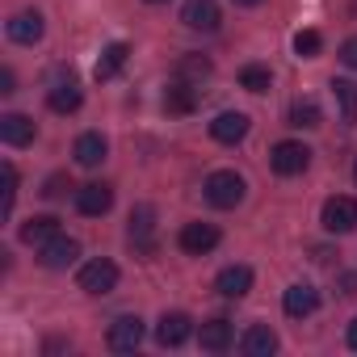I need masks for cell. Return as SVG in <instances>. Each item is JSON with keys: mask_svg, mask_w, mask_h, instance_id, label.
I'll return each instance as SVG.
<instances>
[{"mask_svg": "<svg viewBox=\"0 0 357 357\" xmlns=\"http://www.w3.org/2000/svg\"><path fill=\"white\" fill-rule=\"evenodd\" d=\"M143 344V319L139 315H118L109 324V349L114 353H135Z\"/></svg>", "mask_w": 357, "mask_h": 357, "instance_id": "cell-8", "label": "cell"}, {"mask_svg": "<svg viewBox=\"0 0 357 357\" xmlns=\"http://www.w3.org/2000/svg\"><path fill=\"white\" fill-rule=\"evenodd\" d=\"M319 47H324L319 30H298V34H294V55H298V59H315Z\"/></svg>", "mask_w": 357, "mask_h": 357, "instance_id": "cell-28", "label": "cell"}, {"mask_svg": "<svg viewBox=\"0 0 357 357\" xmlns=\"http://www.w3.org/2000/svg\"><path fill=\"white\" fill-rule=\"evenodd\" d=\"M290 126H298V130H311V126H319V105H315L311 97L294 101V105H290Z\"/></svg>", "mask_w": 357, "mask_h": 357, "instance_id": "cell-25", "label": "cell"}, {"mask_svg": "<svg viewBox=\"0 0 357 357\" xmlns=\"http://www.w3.org/2000/svg\"><path fill=\"white\" fill-rule=\"evenodd\" d=\"M206 76H211V59L202 55H185L176 63V80H206Z\"/></svg>", "mask_w": 357, "mask_h": 357, "instance_id": "cell-27", "label": "cell"}, {"mask_svg": "<svg viewBox=\"0 0 357 357\" xmlns=\"http://www.w3.org/2000/svg\"><path fill=\"white\" fill-rule=\"evenodd\" d=\"M190 332H194V324H190L185 311H164L160 324H155V340H160L164 349H181V344L190 340Z\"/></svg>", "mask_w": 357, "mask_h": 357, "instance_id": "cell-6", "label": "cell"}, {"mask_svg": "<svg viewBox=\"0 0 357 357\" xmlns=\"http://www.w3.org/2000/svg\"><path fill=\"white\" fill-rule=\"evenodd\" d=\"M319 223H324V231H332V236H344V231H353L357 227V202L353 198H328L324 202V215H319Z\"/></svg>", "mask_w": 357, "mask_h": 357, "instance_id": "cell-4", "label": "cell"}, {"mask_svg": "<svg viewBox=\"0 0 357 357\" xmlns=\"http://www.w3.org/2000/svg\"><path fill=\"white\" fill-rule=\"evenodd\" d=\"M126 236H130V244H135L139 252H151V248H155V206L139 202V206L130 211V227H126Z\"/></svg>", "mask_w": 357, "mask_h": 357, "instance_id": "cell-5", "label": "cell"}, {"mask_svg": "<svg viewBox=\"0 0 357 357\" xmlns=\"http://www.w3.org/2000/svg\"><path fill=\"white\" fill-rule=\"evenodd\" d=\"M176 244H181V252H190V257H206L219 244V227L215 223H185Z\"/></svg>", "mask_w": 357, "mask_h": 357, "instance_id": "cell-9", "label": "cell"}, {"mask_svg": "<svg viewBox=\"0 0 357 357\" xmlns=\"http://www.w3.org/2000/svg\"><path fill=\"white\" fill-rule=\"evenodd\" d=\"M240 349H244L248 357H269V353L278 349V332H273L269 324H252V328L244 332V340H240Z\"/></svg>", "mask_w": 357, "mask_h": 357, "instance_id": "cell-18", "label": "cell"}, {"mask_svg": "<svg viewBox=\"0 0 357 357\" xmlns=\"http://www.w3.org/2000/svg\"><path fill=\"white\" fill-rule=\"evenodd\" d=\"M13 202H17V168L5 160V202H0V211L13 215Z\"/></svg>", "mask_w": 357, "mask_h": 357, "instance_id": "cell-29", "label": "cell"}, {"mask_svg": "<svg viewBox=\"0 0 357 357\" xmlns=\"http://www.w3.org/2000/svg\"><path fill=\"white\" fill-rule=\"evenodd\" d=\"M34 135H38V126L26 114H5L0 118V139H5L9 147H26V143H34Z\"/></svg>", "mask_w": 357, "mask_h": 357, "instance_id": "cell-16", "label": "cell"}, {"mask_svg": "<svg viewBox=\"0 0 357 357\" xmlns=\"http://www.w3.org/2000/svg\"><path fill=\"white\" fill-rule=\"evenodd\" d=\"M198 344H202L206 353H223V349L231 344V324H227V319H206V324L198 328Z\"/></svg>", "mask_w": 357, "mask_h": 357, "instance_id": "cell-22", "label": "cell"}, {"mask_svg": "<svg viewBox=\"0 0 357 357\" xmlns=\"http://www.w3.org/2000/svg\"><path fill=\"white\" fill-rule=\"evenodd\" d=\"M5 30H9V38H13L17 47H34V43L47 34V26H43V13H38V9H22V13H13Z\"/></svg>", "mask_w": 357, "mask_h": 357, "instance_id": "cell-7", "label": "cell"}, {"mask_svg": "<svg viewBox=\"0 0 357 357\" xmlns=\"http://www.w3.org/2000/svg\"><path fill=\"white\" fill-rule=\"evenodd\" d=\"M269 164H273V172H278V176H298V172H307L311 151H307L303 143L286 139V143H278V147L269 151Z\"/></svg>", "mask_w": 357, "mask_h": 357, "instance_id": "cell-3", "label": "cell"}, {"mask_svg": "<svg viewBox=\"0 0 357 357\" xmlns=\"http://www.w3.org/2000/svg\"><path fill=\"white\" fill-rule=\"evenodd\" d=\"M353 176H357V164H353Z\"/></svg>", "mask_w": 357, "mask_h": 357, "instance_id": "cell-37", "label": "cell"}, {"mask_svg": "<svg viewBox=\"0 0 357 357\" xmlns=\"http://www.w3.org/2000/svg\"><path fill=\"white\" fill-rule=\"evenodd\" d=\"M63 190H72V185H68V176H51V181H47V190H43V194H47V198H59Z\"/></svg>", "mask_w": 357, "mask_h": 357, "instance_id": "cell-31", "label": "cell"}, {"mask_svg": "<svg viewBox=\"0 0 357 357\" xmlns=\"http://www.w3.org/2000/svg\"><path fill=\"white\" fill-rule=\"evenodd\" d=\"M236 5H240V9H252V5H261V0H236Z\"/></svg>", "mask_w": 357, "mask_h": 357, "instance_id": "cell-35", "label": "cell"}, {"mask_svg": "<svg viewBox=\"0 0 357 357\" xmlns=\"http://www.w3.org/2000/svg\"><path fill=\"white\" fill-rule=\"evenodd\" d=\"M269 84H273V76H269V68H261V63H248V68L240 72V89H248V93H269Z\"/></svg>", "mask_w": 357, "mask_h": 357, "instance_id": "cell-26", "label": "cell"}, {"mask_svg": "<svg viewBox=\"0 0 357 357\" xmlns=\"http://www.w3.org/2000/svg\"><path fill=\"white\" fill-rule=\"evenodd\" d=\"M109 206H114V190H109V185L93 181V185L76 190V211H80V215H89V219H101Z\"/></svg>", "mask_w": 357, "mask_h": 357, "instance_id": "cell-12", "label": "cell"}, {"mask_svg": "<svg viewBox=\"0 0 357 357\" xmlns=\"http://www.w3.org/2000/svg\"><path fill=\"white\" fill-rule=\"evenodd\" d=\"M76 257H80V244L72 236H55V240H47L38 248V261L47 269H68V265H76Z\"/></svg>", "mask_w": 357, "mask_h": 357, "instance_id": "cell-10", "label": "cell"}, {"mask_svg": "<svg viewBox=\"0 0 357 357\" xmlns=\"http://www.w3.org/2000/svg\"><path fill=\"white\" fill-rule=\"evenodd\" d=\"M147 5H168V0H147Z\"/></svg>", "mask_w": 357, "mask_h": 357, "instance_id": "cell-36", "label": "cell"}, {"mask_svg": "<svg viewBox=\"0 0 357 357\" xmlns=\"http://www.w3.org/2000/svg\"><path fill=\"white\" fill-rule=\"evenodd\" d=\"M340 63L357 72V38H344V47H340Z\"/></svg>", "mask_w": 357, "mask_h": 357, "instance_id": "cell-30", "label": "cell"}, {"mask_svg": "<svg viewBox=\"0 0 357 357\" xmlns=\"http://www.w3.org/2000/svg\"><path fill=\"white\" fill-rule=\"evenodd\" d=\"M328 89H332V97H336L340 118H344L349 126H357V84H353V80H332Z\"/></svg>", "mask_w": 357, "mask_h": 357, "instance_id": "cell-24", "label": "cell"}, {"mask_svg": "<svg viewBox=\"0 0 357 357\" xmlns=\"http://www.w3.org/2000/svg\"><path fill=\"white\" fill-rule=\"evenodd\" d=\"M76 282H80L84 294H109V290L118 286V265L105 261V257H101V261H89V265H80Z\"/></svg>", "mask_w": 357, "mask_h": 357, "instance_id": "cell-2", "label": "cell"}, {"mask_svg": "<svg viewBox=\"0 0 357 357\" xmlns=\"http://www.w3.org/2000/svg\"><path fill=\"white\" fill-rule=\"evenodd\" d=\"M349 349H353V353H357V319H353V324H349Z\"/></svg>", "mask_w": 357, "mask_h": 357, "instance_id": "cell-34", "label": "cell"}, {"mask_svg": "<svg viewBox=\"0 0 357 357\" xmlns=\"http://www.w3.org/2000/svg\"><path fill=\"white\" fill-rule=\"evenodd\" d=\"M244 194H248L244 176H240V172H231V168H219V172H211V176H206V202H211V206H219V211L240 206V202H244Z\"/></svg>", "mask_w": 357, "mask_h": 357, "instance_id": "cell-1", "label": "cell"}, {"mask_svg": "<svg viewBox=\"0 0 357 357\" xmlns=\"http://www.w3.org/2000/svg\"><path fill=\"white\" fill-rule=\"evenodd\" d=\"M80 101H84V93H80V84H76V80H59V84L47 93V105H51L55 114H76V109H80Z\"/></svg>", "mask_w": 357, "mask_h": 357, "instance_id": "cell-21", "label": "cell"}, {"mask_svg": "<svg viewBox=\"0 0 357 357\" xmlns=\"http://www.w3.org/2000/svg\"><path fill=\"white\" fill-rule=\"evenodd\" d=\"M0 93H13V72H9V68L0 72Z\"/></svg>", "mask_w": 357, "mask_h": 357, "instance_id": "cell-33", "label": "cell"}, {"mask_svg": "<svg viewBox=\"0 0 357 357\" xmlns=\"http://www.w3.org/2000/svg\"><path fill=\"white\" fill-rule=\"evenodd\" d=\"M215 290H219L223 298H244V294L252 290V269H248V265H227V269L215 278Z\"/></svg>", "mask_w": 357, "mask_h": 357, "instance_id": "cell-15", "label": "cell"}, {"mask_svg": "<svg viewBox=\"0 0 357 357\" xmlns=\"http://www.w3.org/2000/svg\"><path fill=\"white\" fill-rule=\"evenodd\" d=\"M105 151H109V143H105L97 130H84V135L76 139V147H72V155H76L80 168H97V164L105 160Z\"/></svg>", "mask_w": 357, "mask_h": 357, "instance_id": "cell-17", "label": "cell"}, {"mask_svg": "<svg viewBox=\"0 0 357 357\" xmlns=\"http://www.w3.org/2000/svg\"><path fill=\"white\" fill-rule=\"evenodd\" d=\"M181 22H185L190 30H198V34H215L223 17H219V5H215V0H190L185 13H181Z\"/></svg>", "mask_w": 357, "mask_h": 357, "instance_id": "cell-13", "label": "cell"}, {"mask_svg": "<svg viewBox=\"0 0 357 357\" xmlns=\"http://www.w3.org/2000/svg\"><path fill=\"white\" fill-rule=\"evenodd\" d=\"M126 59H130V47H126V43H109V47L101 51V59H97L93 76H97V80H114V76L126 68Z\"/></svg>", "mask_w": 357, "mask_h": 357, "instance_id": "cell-20", "label": "cell"}, {"mask_svg": "<svg viewBox=\"0 0 357 357\" xmlns=\"http://www.w3.org/2000/svg\"><path fill=\"white\" fill-rule=\"evenodd\" d=\"M194 105H198V93L190 89V80H172L168 89H164V109L168 114H194Z\"/></svg>", "mask_w": 357, "mask_h": 357, "instance_id": "cell-19", "label": "cell"}, {"mask_svg": "<svg viewBox=\"0 0 357 357\" xmlns=\"http://www.w3.org/2000/svg\"><path fill=\"white\" fill-rule=\"evenodd\" d=\"M244 135H248V114H240V109H223L211 122V139H219V143H240Z\"/></svg>", "mask_w": 357, "mask_h": 357, "instance_id": "cell-14", "label": "cell"}, {"mask_svg": "<svg viewBox=\"0 0 357 357\" xmlns=\"http://www.w3.org/2000/svg\"><path fill=\"white\" fill-rule=\"evenodd\" d=\"M55 236H59V219H55V215H34L30 223H22V240H26V244H38V248H43V244L55 240Z\"/></svg>", "mask_w": 357, "mask_h": 357, "instance_id": "cell-23", "label": "cell"}, {"mask_svg": "<svg viewBox=\"0 0 357 357\" xmlns=\"http://www.w3.org/2000/svg\"><path fill=\"white\" fill-rule=\"evenodd\" d=\"M340 294H357V273H344L340 278Z\"/></svg>", "mask_w": 357, "mask_h": 357, "instance_id": "cell-32", "label": "cell"}, {"mask_svg": "<svg viewBox=\"0 0 357 357\" xmlns=\"http://www.w3.org/2000/svg\"><path fill=\"white\" fill-rule=\"evenodd\" d=\"M282 307H286L290 319H307V315L319 307V290H315L311 282H294V286L282 294Z\"/></svg>", "mask_w": 357, "mask_h": 357, "instance_id": "cell-11", "label": "cell"}]
</instances>
